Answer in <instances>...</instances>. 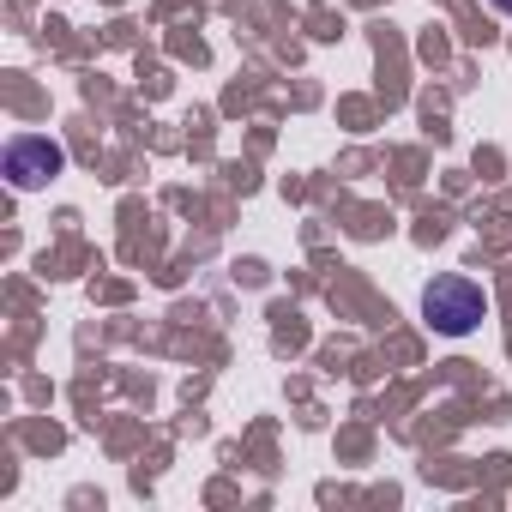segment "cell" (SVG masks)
Listing matches in <instances>:
<instances>
[{
	"label": "cell",
	"instance_id": "6da1fadb",
	"mask_svg": "<svg viewBox=\"0 0 512 512\" xmlns=\"http://www.w3.org/2000/svg\"><path fill=\"white\" fill-rule=\"evenodd\" d=\"M422 320H428L440 338H470V332L488 320V296H482V284L464 278V272L428 278V290H422Z\"/></svg>",
	"mask_w": 512,
	"mask_h": 512
},
{
	"label": "cell",
	"instance_id": "3957f363",
	"mask_svg": "<svg viewBox=\"0 0 512 512\" xmlns=\"http://www.w3.org/2000/svg\"><path fill=\"white\" fill-rule=\"evenodd\" d=\"M494 13H506V19H512V0H494Z\"/></svg>",
	"mask_w": 512,
	"mask_h": 512
},
{
	"label": "cell",
	"instance_id": "7a4b0ae2",
	"mask_svg": "<svg viewBox=\"0 0 512 512\" xmlns=\"http://www.w3.org/2000/svg\"><path fill=\"white\" fill-rule=\"evenodd\" d=\"M61 169H67V151H61L49 133H19V139H7V181H13V193H37V187H49Z\"/></svg>",
	"mask_w": 512,
	"mask_h": 512
}]
</instances>
